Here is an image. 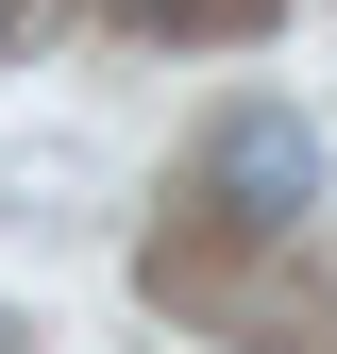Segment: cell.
I'll return each instance as SVG.
<instances>
[{
    "label": "cell",
    "mask_w": 337,
    "mask_h": 354,
    "mask_svg": "<svg viewBox=\"0 0 337 354\" xmlns=\"http://www.w3.org/2000/svg\"><path fill=\"white\" fill-rule=\"evenodd\" d=\"M220 186H236V219H304V186H320V152L287 136V118H236V136H220Z\"/></svg>",
    "instance_id": "obj_1"
},
{
    "label": "cell",
    "mask_w": 337,
    "mask_h": 354,
    "mask_svg": "<svg viewBox=\"0 0 337 354\" xmlns=\"http://www.w3.org/2000/svg\"><path fill=\"white\" fill-rule=\"evenodd\" d=\"M0 34H17V0H0Z\"/></svg>",
    "instance_id": "obj_2"
},
{
    "label": "cell",
    "mask_w": 337,
    "mask_h": 354,
    "mask_svg": "<svg viewBox=\"0 0 337 354\" xmlns=\"http://www.w3.org/2000/svg\"><path fill=\"white\" fill-rule=\"evenodd\" d=\"M0 354H17V321H0Z\"/></svg>",
    "instance_id": "obj_3"
}]
</instances>
